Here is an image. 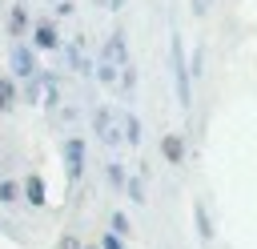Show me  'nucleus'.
<instances>
[{"label":"nucleus","instance_id":"nucleus-1","mask_svg":"<svg viewBox=\"0 0 257 249\" xmlns=\"http://www.w3.org/2000/svg\"><path fill=\"white\" fill-rule=\"evenodd\" d=\"M173 68H177V100H181V108H189V68L181 56V40H173Z\"/></svg>","mask_w":257,"mask_h":249},{"label":"nucleus","instance_id":"nucleus-2","mask_svg":"<svg viewBox=\"0 0 257 249\" xmlns=\"http://www.w3.org/2000/svg\"><path fill=\"white\" fill-rule=\"evenodd\" d=\"M64 161H68V181H76L84 173V141L80 137H68L64 141Z\"/></svg>","mask_w":257,"mask_h":249},{"label":"nucleus","instance_id":"nucleus-3","mask_svg":"<svg viewBox=\"0 0 257 249\" xmlns=\"http://www.w3.org/2000/svg\"><path fill=\"white\" fill-rule=\"evenodd\" d=\"M104 60H108V68H104V76H108L112 68H120V64H128V60H124V32H112V36H108V48H104Z\"/></svg>","mask_w":257,"mask_h":249},{"label":"nucleus","instance_id":"nucleus-4","mask_svg":"<svg viewBox=\"0 0 257 249\" xmlns=\"http://www.w3.org/2000/svg\"><path fill=\"white\" fill-rule=\"evenodd\" d=\"M12 68H16V76H32V72H36V56H32L24 44H16V48H12Z\"/></svg>","mask_w":257,"mask_h":249},{"label":"nucleus","instance_id":"nucleus-5","mask_svg":"<svg viewBox=\"0 0 257 249\" xmlns=\"http://www.w3.org/2000/svg\"><path fill=\"white\" fill-rule=\"evenodd\" d=\"M161 149H165V157H169L173 165H181V161H185V141H181L177 133H169V137L161 141Z\"/></svg>","mask_w":257,"mask_h":249},{"label":"nucleus","instance_id":"nucleus-6","mask_svg":"<svg viewBox=\"0 0 257 249\" xmlns=\"http://www.w3.org/2000/svg\"><path fill=\"white\" fill-rule=\"evenodd\" d=\"M24 197H28L32 205H44V181H40V177H28V181H24Z\"/></svg>","mask_w":257,"mask_h":249},{"label":"nucleus","instance_id":"nucleus-7","mask_svg":"<svg viewBox=\"0 0 257 249\" xmlns=\"http://www.w3.org/2000/svg\"><path fill=\"white\" fill-rule=\"evenodd\" d=\"M36 44H40V48H56V44H60L56 28H52V24H40V28H36Z\"/></svg>","mask_w":257,"mask_h":249},{"label":"nucleus","instance_id":"nucleus-8","mask_svg":"<svg viewBox=\"0 0 257 249\" xmlns=\"http://www.w3.org/2000/svg\"><path fill=\"white\" fill-rule=\"evenodd\" d=\"M28 32V16H24V4L12 8V36H24Z\"/></svg>","mask_w":257,"mask_h":249},{"label":"nucleus","instance_id":"nucleus-9","mask_svg":"<svg viewBox=\"0 0 257 249\" xmlns=\"http://www.w3.org/2000/svg\"><path fill=\"white\" fill-rule=\"evenodd\" d=\"M12 100H16V88H12V80H4V76H0V112H4V108H12Z\"/></svg>","mask_w":257,"mask_h":249},{"label":"nucleus","instance_id":"nucleus-10","mask_svg":"<svg viewBox=\"0 0 257 249\" xmlns=\"http://www.w3.org/2000/svg\"><path fill=\"white\" fill-rule=\"evenodd\" d=\"M96 125H100V137H104V141H116V133L108 129V125H112V112H104V108H100V112H96Z\"/></svg>","mask_w":257,"mask_h":249},{"label":"nucleus","instance_id":"nucleus-11","mask_svg":"<svg viewBox=\"0 0 257 249\" xmlns=\"http://www.w3.org/2000/svg\"><path fill=\"white\" fill-rule=\"evenodd\" d=\"M197 229H201V241H209V237H213V225H209V213H205V205H197Z\"/></svg>","mask_w":257,"mask_h":249},{"label":"nucleus","instance_id":"nucleus-12","mask_svg":"<svg viewBox=\"0 0 257 249\" xmlns=\"http://www.w3.org/2000/svg\"><path fill=\"white\" fill-rule=\"evenodd\" d=\"M124 129H128V145H137V137H141L137 133V116H124Z\"/></svg>","mask_w":257,"mask_h":249},{"label":"nucleus","instance_id":"nucleus-13","mask_svg":"<svg viewBox=\"0 0 257 249\" xmlns=\"http://www.w3.org/2000/svg\"><path fill=\"white\" fill-rule=\"evenodd\" d=\"M112 233H128V221H124V213H112Z\"/></svg>","mask_w":257,"mask_h":249},{"label":"nucleus","instance_id":"nucleus-14","mask_svg":"<svg viewBox=\"0 0 257 249\" xmlns=\"http://www.w3.org/2000/svg\"><path fill=\"white\" fill-rule=\"evenodd\" d=\"M16 197V185L12 181H0V201H12Z\"/></svg>","mask_w":257,"mask_h":249},{"label":"nucleus","instance_id":"nucleus-15","mask_svg":"<svg viewBox=\"0 0 257 249\" xmlns=\"http://www.w3.org/2000/svg\"><path fill=\"white\" fill-rule=\"evenodd\" d=\"M100 249H124V245H120V241H116V233H108V237H104V241H100Z\"/></svg>","mask_w":257,"mask_h":249},{"label":"nucleus","instance_id":"nucleus-16","mask_svg":"<svg viewBox=\"0 0 257 249\" xmlns=\"http://www.w3.org/2000/svg\"><path fill=\"white\" fill-rule=\"evenodd\" d=\"M60 249H84V245H80L76 237H60Z\"/></svg>","mask_w":257,"mask_h":249},{"label":"nucleus","instance_id":"nucleus-17","mask_svg":"<svg viewBox=\"0 0 257 249\" xmlns=\"http://www.w3.org/2000/svg\"><path fill=\"white\" fill-rule=\"evenodd\" d=\"M209 8V0H193V12H205Z\"/></svg>","mask_w":257,"mask_h":249}]
</instances>
